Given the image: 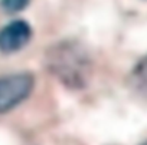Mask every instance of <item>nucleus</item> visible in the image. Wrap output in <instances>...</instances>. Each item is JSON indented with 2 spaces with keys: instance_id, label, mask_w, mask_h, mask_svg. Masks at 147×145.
Instances as JSON below:
<instances>
[{
  "instance_id": "f257e3e1",
  "label": "nucleus",
  "mask_w": 147,
  "mask_h": 145,
  "mask_svg": "<svg viewBox=\"0 0 147 145\" xmlns=\"http://www.w3.org/2000/svg\"><path fill=\"white\" fill-rule=\"evenodd\" d=\"M43 66L48 74L68 91L88 88L94 62L88 47L77 39H61L49 45L43 53Z\"/></svg>"
},
{
  "instance_id": "f03ea898",
  "label": "nucleus",
  "mask_w": 147,
  "mask_h": 145,
  "mask_svg": "<svg viewBox=\"0 0 147 145\" xmlns=\"http://www.w3.org/2000/svg\"><path fill=\"white\" fill-rule=\"evenodd\" d=\"M36 78L30 72L0 75V116L7 115L25 104L33 94Z\"/></svg>"
},
{
  "instance_id": "7ed1b4c3",
  "label": "nucleus",
  "mask_w": 147,
  "mask_h": 145,
  "mask_svg": "<svg viewBox=\"0 0 147 145\" xmlns=\"http://www.w3.org/2000/svg\"><path fill=\"white\" fill-rule=\"evenodd\" d=\"M33 39V27L25 19H13L0 27V55L12 56L22 52Z\"/></svg>"
},
{
  "instance_id": "20e7f679",
  "label": "nucleus",
  "mask_w": 147,
  "mask_h": 145,
  "mask_svg": "<svg viewBox=\"0 0 147 145\" xmlns=\"http://www.w3.org/2000/svg\"><path fill=\"white\" fill-rule=\"evenodd\" d=\"M128 86L138 96L147 99V53L133 65L128 74Z\"/></svg>"
},
{
  "instance_id": "39448f33",
  "label": "nucleus",
  "mask_w": 147,
  "mask_h": 145,
  "mask_svg": "<svg viewBox=\"0 0 147 145\" xmlns=\"http://www.w3.org/2000/svg\"><path fill=\"white\" fill-rule=\"evenodd\" d=\"M30 5V0H0V7L5 13L16 15L23 12Z\"/></svg>"
},
{
  "instance_id": "423d86ee",
  "label": "nucleus",
  "mask_w": 147,
  "mask_h": 145,
  "mask_svg": "<svg viewBox=\"0 0 147 145\" xmlns=\"http://www.w3.org/2000/svg\"><path fill=\"white\" fill-rule=\"evenodd\" d=\"M138 145H147V139H144V141H143V142H140Z\"/></svg>"
}]
</instances>
